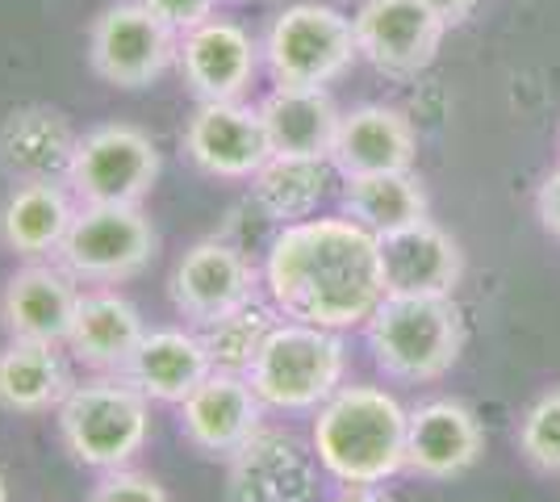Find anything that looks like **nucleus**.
<instances>
[{"mask_svg": "<svg viewBox=\"0 0 560 502\" xmlns=\"http://www.w3.org/2000/svg\"><path fill=\"white\" fill-rule=\"evenodd\" d=\"M264 289L280 318L348 331L385 297L381 240L355 218L284 222L264 260Z\"/></svg>", "mask_w": 560, "mask_h": 502, "instance_id": "1", "label": "nucleus"}, {"mask_svg": "<svg viewBox=\"0 0 560 502\" xmlns=\"http://www.w3.org/2000/svg\"><path fill=\"white\" fill-rule=\"evenodd\" d=\"M406 428L410 410L376 385H339L314 410V456L318 469L339 486H385L406 474Z\"/></svg>", "mask_w": 560, "mask_h": 502, "instance_id": "2", "label": "nucleus"}, {"mask_svg": "<svg viewBox=\"0 0 560 502\" xmlns=\"http://www.w3.org/2000/svg\"><path fill=\"white\" fill-rule=\"evenodd\" d=\"M59 440L84 469H126L151 435V398L130 377L96 373L59 402Z\"/></svg>", "mask_w": 560, "mask_h": 502, "instance_id": "3", "label": "nucleus"}, {"mask_svg": "<svg viewBox=\"0 0 560 502\" xmlns=\"http://www.w3.org/2000/svg\"><path fill=\"white\" fill-rule=\"evenodd\" d=\"M376 369L394 382H440L465 348V323L452 297H401L385 293L364 323Z\"/></svg>", "mask_w": 560, "mask_h": 502, "instance_id": "4", "label": "nucleus"}, {"mask_svg": "<svg viewBox=\"0 0 560 502\" xmlns=\"http://www.w3.org/2000/svg\"><path fill=\"white\" fill-rule=\"evenodd\" d=\"M348 352L339 331L280 318L264 339L247 382L256 385L264 407L272 410H318L343 385Z\"/></svg>", "mask_w": 560, "mask_h": 502, "instance_id": "5", "label": "nucleus"}, {"mask_svg": "<svg viewBox=\"0 0 560 502\" xmlns=\"http://www.w3.org/2000/svg\"><path fill=\"white\" fill-rule=\"evenodd\" d=\"M355 55L351 17L318 0L280 9L264 38V63L280 89H327L348 72Z\"/></svg>", "mask_w": 560, "mask_h": 502, "instance_id": "6", "label": "nucleus"}, {"mask_svg": "<svg viewBox=\"0 0 560 502\" xmlns=\"http://www.w3.org/2000/svg\"><path fill=\"white\" fill-rule=\"evenodd\" d=\"M160 235L139 206H80L59 247V268L96 289L121 285L155 260Z\"/></svg>", "mask_w": 560, "mask_h": 502, "instance_id": "7", "label": "nucleus"}, {"mask_svg": "<svg viewBox=\"0 0 560 502\" xmlns=\"http://www.w3.org/2000/svg\"><path fill=\"white\" fill-rule=\"evenodd\" d=\"M160 180V147L139 126L109 121L75 139L68 185L80 206H142Z\"/></svg>", "mask_w": 560, "mask_h": 502, "instance_id": "8", "label": "nucleus"}, {"mask_svg": "<svg viewBox=\"0 0 560 502\" xmlns=\"http://www.w3.org/2000/svg\"><path fill=\"white\" fill-rule=\"evenodd\" d=\"M180 34H172L142 0H117L89 30V63L114 89H147L176 63Z\"/></svg>", "mask_w": 560, "mask_h": 502, "instance_id": "9", "label": "nucleus"}, {"mask_svg": "<svg viewBox=\"0 0 560 502\" xmlns=\"http://www.w3.org/2000/svg\"><path fill=\"white\" fill-rule=\"evenodd\" d=\"M355 47L381 75H419L444 47L447 22L427 0H364L351 17Z\"/></svg>", "mask_w": 560, "mask_h": 502, "instance_id": "10", "label": "nucleus"}, {"mask_svg": "<svg viewBox=\"0 0 560 502\" xmlns=\"http://www.w3.org/2000/svg\"><path fill=\"white\" fill-rule=\"evenodd\" d=\"M167 293H172L176 314L192 331H201V327L218 323L222 314L238 311L243 302L256 297V268L231 243L201 240L176 260Z\"/></svg>", "mask_w": 560, "mask_h": 502, "instance_id": "11", "label": "nucleus"}, {"mask_svg": "<svg viewBox=\"0 0 560 502\" xmlns=\"http://www.w3.org/2000/svg\"><path fill=\"white\" fill-rule=\"evenodd\" d=\"M180 143L188 160L218 180H252L272 160L259 105H243V101H201L197 114L188 118Z\"/></svg>", "mask_w": 560, "mask_h": 502, "instance_id": "12", "label": "nucleus"}, {"mask_svg": "<svg viewBox=\"0 0 560 502\" xmlns=\"http://www.w3.org/2000/svg\"><path fill=\"white\" fill-rule=\"evenodd\" d=\"M264 398L247 373H222L213 369L180 402V431L201 456L231 460L259 428H264Z\"/></svg>", "mask_w": 560, "mask_h": 502, "instance_id": "13", "label": "nucleus"}, {"mask_svg": "<svg viewBox=\"0 0 560 502\" xmlns=\"http://www.w3.org/2000/svg\"><path fill=\"white\" fill-rule=\"evenodd\" d=\"M318 456L284 431L259 428L238 453L226 460V502H310Z\"/></svg>", "mask_w": 560, "mask_h": 502, "instance_id": "14", "label": "nucleus"}, {"mask_svg": "<svg viewBox=\"0 0 560 502\" xmlns=\"http://www.w3.org/2000/svg\"><path fill=\"white\" fill-rule=\"evenodd\" d=\"M486 453V431L477 415L456 398H431L410 410L406 428V474L427 481H452L468 474Z\"/></svg>", "mask_w": 560, "mask_h": 502, "instance_id": "15", "label": "nucleus"}, {"mask_svg": "<svg viewBox=\"0 0 560 502\" xmlns=\"http://www.w3.org/2000/svg\"><path fill=\"white\" fill-rule=\"evenodd\" d=\"M176 68L197 101H238L259 72V47L243 25L210 17L206 25L180 34Z\"/></svg>", "mask_w": 560, "mask_h": 502, "instance_id": "16", "label": "nucleus"}, {"mask_svg": "<svg viewBox=\"0 0 560 502\" xmlns=\"http://www.w3.org/2000/svg\"><path fill=\"white\" fill-rule=\"evenodd\" d=\"M381 277H385V293L452 297L465 277V252L444 226L427 218L406 231L381 235Z\"/></svg>", "mask_w": 560, "mask_h": 502, "instance_id": "17", "label": "nucleus"}, {"mask_svg": "<svg viewBox=\"0 0 560 502\" xmlns=\"http://www.w3.org/2000/svg\"><path fill=\"white\" fill-rule=\"evenodd\" d=\"M80 306L75 277L55 264L30 260L9 277L0 293V327L9 339H34V343H68L71 318Z\"/></svg>", "mask_w": 560, "mask_h": 502, "instance_id": "18", "label": "nucleus"}, {"mask_svg": "<svg viewBox=\"0 0 560 502\" xmlns=\"http://www.w3.org/2000/svg\"><path fill=\"white\" fill-rule=\"evenodd\" d=\"M415 155H419L415 121L394 105H360L339 121L330 164L348 180V176H373V172H406L415 167Z\"/></svg>", "mask_w": 560, "mask_h": 502, "instance_id": "19", "label": "nucleus"}, {"mask_svg": "<svg viewBox=\"0 0 560 502\" xmlns=\"http://www.w3.org/2000/svg\"><path fill=\"white\" fill-rule=\"evenodd\" d=\"M142 335L147 327H142L135 302H126L114 289H93V293H80V306H75L68 331V352L93 373L121 377L130 357L139 352Z\"/></svg>", "mask_w": 560, "mask_h": 502, "instance_id": "20", "label": "nucleus"}, {"mask_svg": "<svg viewBox=\"0 0 560 502\" xmlns=\"http://www.w3.org/2000/svg\"><path fill=\"white\" fill-rule=\"evenodd\" d=\"M210 373H213V360L206 352V343H201V331L160 327V331L142 335L139 352L130 357L121 377H130L151 402L180 407Z\"/></svg>", "mask_w": 560, "mask_h": 502, "instance_id": "21", "label": "nucleus"}, {"mask_svg": "<svg viewBox=\"0 0 560 502\" xmlns=\"http://www.w3.org/2000/svg\"><path fill=\"white\" fill-rule=\"evenodd\" d=\"M259 118L268 130L272 155L289 160H330L339 139V105L327 89H272L259 101Z\"/></svg>", "mask_w": 560, "mask_h": 502, "instance_id": "22", "label": "nucleus"}, {"mask_svg": "<svg viewBox=\"0 0 560 502\" xmlns=\"http://www.w3.org/2000/svg\"><path fill=\"white\" fill-rule=\"evenodd\" d=\"M71 218H75V206L63 185L25 180L0 206V243L22 260H47V256H59Z\"/></svg>", "mask_w": 560, "mask_h": 502, "instance_id": "23", "label": "nucleus"}, {"mask_svg": "<svg viewBox=\"0 0 560 502\" xmlns=\"http://www.w3.org/2000/svg\"><path fill=\"white\" fill-rule=\"evenodd\" d=\"M71 155H75V135L68 118L55 109H22L0 130V164L18 185L68 176Z\"/></svg>", "mask_w": 560, "mask_h": 502, "instance_id": "24", "label": "nucleus"}, {"mask_svg": "<svg viewBox=\"0 0 560 502\" xmlns=\"http://www.w3.org/2000/svg\"><path fill=\"white\" fill-rule=\"evenodd\" d=\"M71 377L59 357V343L9 339L0 348V407L13 415H43L59 410L68 398Z\"/></svg>", "mask_w": 560, "mask_h": 502, "instance_id": "25", "label": "nucleus"}, {"mask_svg": "<svg viewBox=\"0 0 560 502\" xmlns=\"http://www.w3.org/2000/svg\"><path fill=\"white\" fill-rule=\"evenodd\" d=\"M343 214L369 226L376 240L427 222V189L406 172H373V176H348L343 180Z\"/></svg>", "mask_w": 560, "mask_h": 502, "instance_id": "26", "label": "nucleus"}, {"mask_svg": "<svg viewBox=\"0 0 560 502\" xmlns=\"http://www.w3.org/2000/svg\"><path fill=\"white\" fill-rule=\"evenodd\" d=\"M330 180H335V164L330 160L272 155L252 176V192H256V206L268 218H277V222H302V218H314L318 201L327 197Z\"/></svg>", "mask_w": 560, "mask_h": 502, "instance_id": "27", "label": "nucleus"}, {"mask_svg": "<svg viewBox=\"0 0 560 502\" xmlns=\"http://www.w3.org/2000/svg\"><path fill=\"white\" fill-rule=\"evenodd\" d=\"M280 323V311L268 302H243L238 311L222 314L218 323L210 327H201V343H206V352H210L213 369H222V373H247L252 364H256L259 348H264V339L272 335V327Z\"/></svg>", "mask_w": 560, "mask_h": 502, "instance_id": "28", "label": "nucleus"}, {"mask_svg": "<svg viewBox=\"0 0 560 502\" xmlns=\"http://www.w3.org/2000/svg\"><path fill=\"white\" fill-rule=\"evenodd\" d=\"M518 453L539 474H560V385L539 394L518 419Z\"/></svg>", "mask_w": 560, "mask_h": 502, "instance_id": "29", "label": "nucleus"}, {"mask_svg": "<svg viewBox=\"0 0 560 502\" xmlns=\"http://www.w3.org/2000/svg\"><path fill=\"white\" fill-rule=\"evenodd\" d=\"M89 502H172L160 481L139 469H109L105 478L93 486Z\"/></svg>", "mask_w": 560, "mask_h": 502, "instance_id": "30", "label": "nucleus"}, {"mask_svg": "<svg viewBox=\"0 0 560 502\" xmlns=\"http://www.w3.org/2000/svg\"><path fill=\"white\" fill-rule=\"evenodd\" d=\"M142 4H147L172 34H188V30L210 22L218 0H142Z\"/></svg>", "mask_w": 560, "mask_h": 502, "instance_id": "31", "label": "nucleus"}, {"mask_svg": "<svg viewBox=\"0 0 560 502\" xmlns=\"http://www.w3.org/2000/svg\"><path fill=\"white\" fill-rule=\"evenodd\" d=\"M536 214H539V226L560 243V167L544 176V185L536 192Z\"/></svg>", "mask_w": 560, "mask_h": 502, "instance_id": "32", "label": "nucleus"}, {"mask_svg": "<svg viewBox=\"0 0 560 502\" xmlns=\"http://www.w3.org/2000/svg\"><path fill=\"white\" fill-rule=\"evenodd\" d=\"M427 4H431L447 25H460L465 17H472V9H477L481 0H427Z\"/></svg>", "mask_w": 560, "mask_h": 502, "instance_id": "33", "label": "nucleus"}, {"mask_svg": "<svg viewBox=\"0 0 560 502\" xmlns=\"http://www.w3.org/2000/svg\"><path fill=\"white\" fill-rule=\"evenodd\" d=\"M330 502H389V499L376 494V486H343V494Z\"/></svg>", "mask_w": 560, "mask_h": 502, "instance_id": "34", "label": "nucleus"}, {"mask_svg": "<svg viewBox=\"0 0 560 502\" xmlns=\"http://www.w3.org/2000/svg\"><path fill=\"white\" fill-rule=\"evenodd\" d=\"M0 502H9V490H4V478H0Z\"/></svg>", "mask_w": 560, "mask_h": 502, "instance_id": "35", "label": "nucleus"}, {"mask_svg": "<svg viewBox=\"0 0 560 502\" xmlns=\"http://www.w3.org/2000/svg\"><path fill=\"white\" fill-rule=\"evenodd\" d=\"M234 4H243V0H234Z\"/></svg>", "mask_w": 560, "mask_h": 502, "instance_id": "36", "label": "nucleus"}]
</instances>
